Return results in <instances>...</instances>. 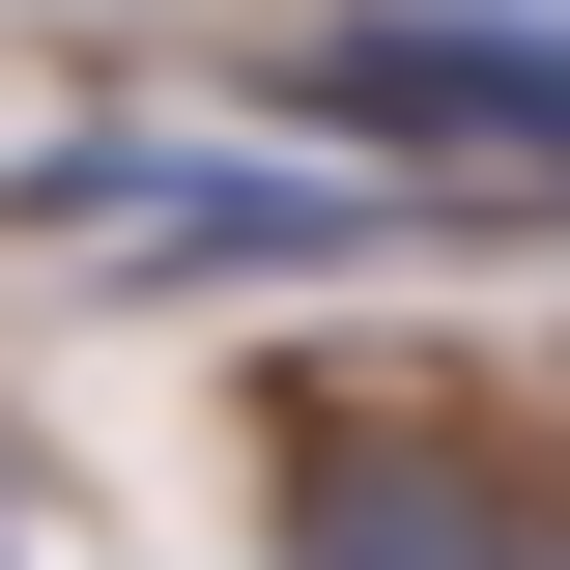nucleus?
I'll use <instances>...</instances> for the list:
<instances>
[{
    "label": "nucleus",
    "mask_w": 570,
    "mask_h": 570,
    "mask_svg": "<svg viewBox=\"0 0 570 570\" xmlns=\"http://www.w3.org/2000/svg\"><path fill=\"white\" fill-rule=\"evenodd\" d=\"M285 570H513V542L456 513V456H314L285 485Z\"/></svg>",
    "instance_id": "7ed1b4c3"
},
{
    "label": "nucleus",
    "mask_w": 570,
    "mask_h": 570,
    "mask_svg": "<svg viewBox=\"0 0 570 570\" xmlns=\"http://www.w3.org/2000/svg\"><path fill=\"white\" fill-rule=\"evenodd\" d=\"M542 570H570V542H542Z\"/></svg>",
    "instance_id": "20e7f679"
},
{
    "label": "nucleus",
    "mask_w": 570,
    "mask_h": 570,
    "mask_svg": "<svg viewBox=\"0 0 570 570\" xmlns=\"http://www.w3.org/2000/svg\"><path fill=\"white\" fill-rule=\"evenodd\" d=\"M285 115L428 142V171H570V0H343L285 29Z\"/></svg>",
    "instance_id": "f257e3e1"
},
{
    "label": "nucleus",
    "mask_w": 570,
    "mask_h": 570,
    "mask_svg": "<svg viewBox=\"0 0 570 570\" xmlns=\"http://www.w3.org/2000/svg\"><path fill=\"white\" fill-rule=\"evenodd\" d=\"M29 228H142V285H257V257H400L371 171H228V142H58Z\"/></svg>",
    "instance_id": "f03ea898"
}]
</instances>
